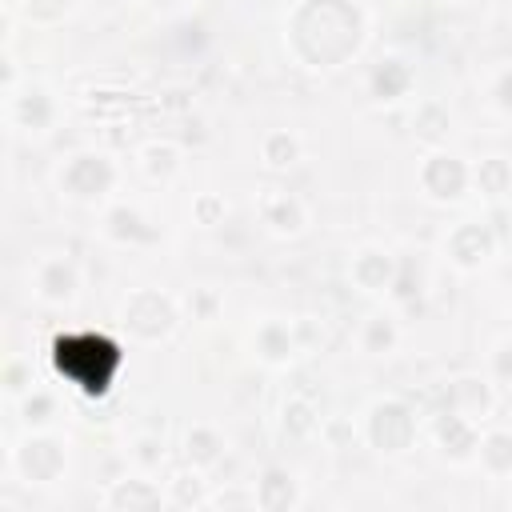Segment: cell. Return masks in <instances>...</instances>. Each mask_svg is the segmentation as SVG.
Wrapping results in <instances>:
<instances>
[{
  "mask_svg": "<svg viewBox=\"0 0 512 512\" xmlns=\"http://www.w3.org/2000/svg\"><path fill=\"white\" fill-rule=\"evenodd\" d=\"M60 356H80L84 360V368L76 372L80 380H84V388H104V380H108V360H112V352L104 348V344H60Z\"/></svg>",
  "mask_w": 512,
  "mask_h": 512,
  "instance_id": "obj_1",
  "label": "cell"
}]
</instances>
